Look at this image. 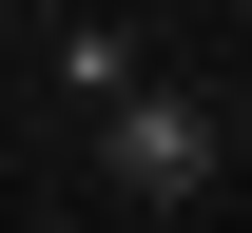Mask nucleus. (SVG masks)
Here are the masks:
<instances>
[{
	"instance_id": "f257e3e1",
	"label": "nucleus",
	"mask_w": 252,
	"mask_h": 233,
	"mask_svg": "<svg viewBox=\"0 0 252 233\" xmlns=\"http://www.w3.org/2000/svg\"><path fill=\"white\" fill-rule=\"evenodd\" d=\"M97 156H117V195H156V214H194V195H214V117H194L175 78L97 98Z\"/></svg>"
}]
</instances>
